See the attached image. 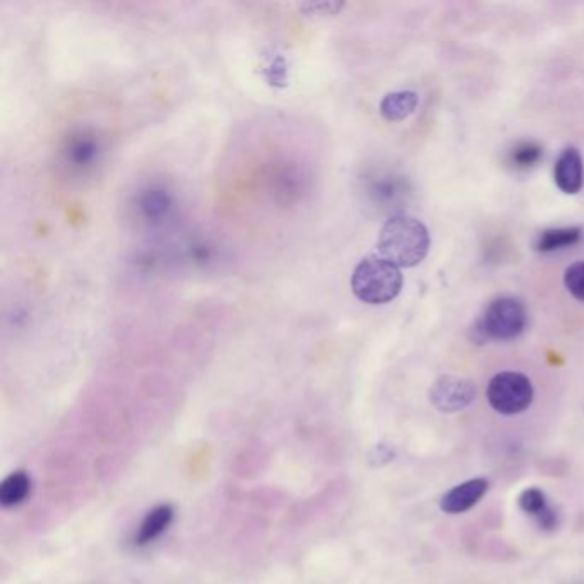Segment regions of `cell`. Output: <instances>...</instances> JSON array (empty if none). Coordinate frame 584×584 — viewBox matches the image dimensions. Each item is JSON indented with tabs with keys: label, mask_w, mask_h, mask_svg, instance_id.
Returning a JSON list of instances; mask_svg holds the SVG:
<instances>
[{
	"label": "cell",
	"mask_w": 584,
	"mask_h": 584,
	"mask_svg": "<svg viewBox=\"0 0 584 584\" xmlns=\"http://www.w3.org/2000/svg\"><path fill=\"white\" fill-rule=\"evenodd\" d=\"M31 478L24 471H14L0 483V504L4 507H14L30 497Z\"/></svg>",
	"instance_id": "obj_13"
},
{
	"label": "cell",
	"mask_w": 584,
	"mask_h": 584,
	"mask_svg": "<svg viewBox=\"0 0 584 584\" xmlns=\"http://www.w3.org/2000/svg\"><path fill=\"white\" fill-rule=\"evenodd\" d=\"M103 156L102 139L93 131L74 132L60 151V163L76 177L93 172Z\"/></svg>",
	"instance_id": "obj_6"
},
{
	"label": "cell",
	"mask_w": 584,
	"mask_h": 584,
	"mask_svg": "<svg viewBox=\"0 0 584 584\" xmlns=\"http://www.w3.org/2000/svg\"><path fill=\"white\" fill-rule=\"evenodd\" d=\"M543 149L537 143H521L513 149L511 161L516 168H530L542 158Z\"/></svg>",
	"instance_id": "obj_15"
},
{
	"label": "cell",
	"mask_w": 584,
	"mask_h": 584,
	"mask_svg": "<svg viewBox=\"0 0 584 584\" xmlns=\"http://www.w3.org/2000/svg\"><path fill=\"white\" fill-rule=\"evenodd\" d=\"M564 285L574 298L584 302V261L574 263L566 269Z\"/></svg>",
	"instance_id": "obj_16"
},
{
	"label": "cell",
	"mask_w": 584,
	"mask_h": 584,
	"mask_svg": "<svg viewBox=\"0 0 584 584\" xmlns=\"http://www.w3.org/2000/svg\"><path fill=\"white\" fill-rule=\"evenodd\" d=\"M583 237V230L578 227L571 228H550L543 230L537 237L535 249L538 252H555L578 244Z\"/></svg>",
	"instance_id": "obj_12"
},
{
	"label": "cell",
	"mask_w": 584,
	"mask_h": 584,
	"mask_svg": "<svg viewBox=\"0 0 584 584\" xmlns=\"http://www.w3.org/2000/svg\"><path fill=\"white\" fill-rule=\"evenodd\" d=\"M429 247V230L422 221L408 215L389 218L377 240L381 257L398 268H413L422 263Z\"/></svg>",
	"instance_id": "obj_1"
},
{
	"label": "cell",
	"mask_w": 584,
	"mask_h": 584,
	"mask_svg": "<svg viewBox=\"0 0 584 584\" xmlns=\"http://www.w3.org/2000/svg\"><path fill=\"white\" fill-rule=\"evenodd\" d=\"M477 396L473 382L463 377L442 376L429 391L430 403L442 413H456L465 410Z\"/></svg>",
	"instance_id": "obj_7"
},
{
	"label": "cell",
	"mask_w": 584,
	"mask_h": 584,
	"mask_svg": "<svg viewBox=\"0 0 584 584\" xmlns=\"http://www.w3.org/2000/svg\"><path fill=\"white\" fill-rule=\"evenodd\" d=\"M418 95L415 91H396L382 98L381 115L389 122L408 119L417 110Z\"/></svg>",
	"instance_id": "obj_11"
},
{
	"label": "cell",
	"mask_w": 584,
	"mask_h": 584,
	"mask_svg": "<svg viewBox=\"0 0 584 584\" xmlns=\"http://www.w3.org/2000/svg\"><path fill=\"white\" fill-rule=\"evenodd\" d=\"M343 4L341 2H321V4H305L304 9H310L309 14L317 12L319 16H328L340 11Z\"/></svg>",
	"instance_id": "obj_17"
},
{
	"label": "cell",
	"mask_w": 584,
	"mask_h": 584,
	"mask_svg": "<svg viewBox=\"0 0 584 584\" xmlns=\"http://www.w3.org/2000/svg\"><path fill=\"white\" fill-rule=\"evenodd\" d=\"M401 288L403 275L400 268L384 257H364L353 271V293L365 304H388L400 295Z\"/></svg>",
	"instance_id": "obj_2"
},
{
	"label": "cell",
	"mask_w": 584,
	"mask_h": 584,
	"mask_svg": "<svg viewBox=\"0 0 584 584\" xmlns=\"http://www.w3.org/2000/svg\"><path fill=\"white\" fill-rule=\"evenodd\" d=\"M134 218L148 228L165 227L177 213V197L167 185L149 184L134 197Z\"/></svg>",
	"instance_id": "obj_5"
},
{
	"label": "cell",
	"mask_w": 584,
	"mask_h": 584,
	"mask_svg": "<svg viewBox=\"0 0 584 584\" xmlns=\"http://www.w3.org/2000/svg\"><path fill=\"white\" fill-rule=\"evenodd\" d=\"M489 490L487 478H473L459 483L456 487L442 495L441 509L446 514H463L470 511L482 501L483 495Z\"/></svg>",
	"instance_id": "obj_8"
},
{
	"label": "cell",
	"mask_w": 584,
	"mask_h": 584,
	"mask_svg": "<svg viewBox=\"0 0 584 584\" xmlns=\"http://www.w3.org/2000/svg\"><path fill=\"white\" fill-rule=\"evenodd\" d=\"M518 504L519 509L533 519L540 518L543 513H547L550 507H552L549 504V499H547L545 492L537 489V487L523 490L521 495H519Z\"/></svg>",
	"instance_id": "obj_14"
},
{
	"label": "cell",
	"mask_w": 584,
	"mask_h": 584,
	"mask_svg": "<svg viewBox=\"0 0 584 584\" xmlns=\"http://www.w3.org/2000/svg\"><path fill=\"white\" fill-rule=\"evenodd\" d=\"M173 516H175V511H173V507L170 504H161V506L155 507L153 511H149L143 523L139 526L136 543L143 547V545L155 542L156 538L160 537L161 533H165L168 526L172 525Z\"/></svg>",
	"instance_id": "obj_10"
},
{
	"label": "cell",
	"mask_w": 584,
	"mask_h": 584,
	"mask_svg": "<svg viewBox=\"0 0 584 584\" xmlns=\"http://www.w3.org/2000/svg\"><path fill=\"white\" fill-rule=\"evenodd\" d=\"M487 400L501 415H518L533 403V384L525 374L501 372L490 379Z\"/></svg>",
	"instance_id": "obj_4"
},
{
	"label": "cell",
	"mask_w": 584,
	"mask_h": 584,
	"mask_svg": "<svg viewBox=\"0 0 584 584\" xmlns=\"http://www.w3.org/2000/svg\"><path fill=\"white\" fill-rule=\"evenodd\" d=\"M528 324V312L519 298L499 297L492 300L473 328V338L485 341H511L523 333Z\"/></svg>",
	"instance_id": "obj_3"
},
{
	"label": "cell",
	"mask_w": 584,
	"mask_h": 584,
	"mask_svg": "<svg viewBox=\"0 0 584 584\" xmlns=\"http://www.w3.org/2000/svg\"><path fill=\"white\" fill-rule=\"evenodd\" d=\"M554 180L564 194H578L583 189L584 167L583 158L576 148L562 151L555 163Z\"/></svg>",
	"instance_id": "obj_9"
}]
</instances>
